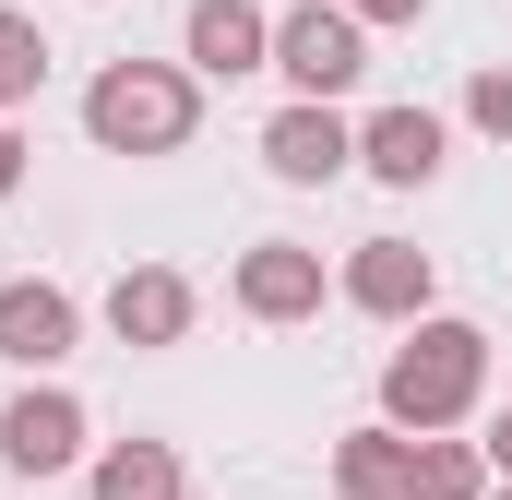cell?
Segmentation results:
<instances>
[{"label": "cell", "instance_id": "cell-1", "mask_svg": "<svg viewBox=\"0 0 512 500\" xmlns=\"http://www.w3.org/2000/svg\"><path fill=\"white\" fill-rule=\"evenodd\" d=\"M477 393H489V334L429 310V322H417V334L382 358V429L441 441V429H465V417H477Z\"/></svg>", "mask_w": 512, "mask_h": 500}, {"label": "cell", "instance_id": "cell-2", "mask_svg": "<svg viewBox=\"0 0 512 500\" xmlns=\"http://www.w3.org/2000/svg\"><path fill=\"white\" fill-rule=\"evenodd\" d=\"M203 120V84L179 72V60H108L96 84H84V131H96V155H179Z\"/></svg>", "mask_w": 512, "mask_h": 500}, {"label": "cell", "instance_id": "cell-3", "mask_svg": "<svg viewBox=\"0 0 512 500\" xmlns=\"http://www.w3.org/2000/svg\"><path fill=\"white\" fill-rule=\"evenodd\" d=\"M274 72L298 84V108H334L370 72V24L334 12V0H298V12H274Z\"/></svg>", "mask_w": 512, "mask_h": 500}, {"label": "cell", "instance_id": "cell-4", "mask_svg": "<svg viewBox=\"0 0 512 500\" xmlns=\"http://www.w3.org/2000/svg\"><path fill=\"white\" fill-rule=\"evenodd\" d=\"M334 298L346 310H370V322H429V298H441V274H429V250L417 239H358L346 250V274H334Z\"/></svg>", "mask_w": 512, "mask_h": 500}, {"label": "cell", "instance_id": "cell-5", "mask_svg": "<svg viewBox=\"0 0 512 500\" xmlns=\"http://www.w3.org/2000/svg\"><path fill=\"white\" fill-rule=\"evenodd\" d=\"M227 298H239L251 322H310V310L334 298V274H322V250H310V239H251V250H239V274H227Z\"/></svg>", "mask_w": 512, "mask_h": 500}, {"label": "cell", "instance_id": "cell-6", "mask_svg": "<svg viewBox=\"0 0 512 500\" xmlns=\"http://www.w3.org/2000/svg\"><path fill=\"white\" fill-rule=\"evenodd\" d=\"M191 274L179 262H131L120 286H108V334H120L131 358H167V346H191Z\"/></svg>", "mask_w": 512, "mask_h": 500}, {"label": "cell", "instance_id": "cell-7", "mask_svg": "<svg viewBox=\"0 0 512 500\" xmlns=\"http://www.w3.org/2000/svg\"><path fill=\"white\" fill-rule=\"evenodd\" d=\"M179 60H191L203 84L274 72V12H262V0H191V24H179Z\"/></svg>", "mask_w": 512, "mask_h": 500}, {"label": "cell", "instance_id": "cell-8", "mask_svg": "<svg viewBox=\"0 0 512 500\" xmlns=\"http://www.w3.org/2000/svg\"><path fill=\"white\" fill-rule=\"evenodd\" d=\"M262 167H274L286 191H334V179L358 167L346 108H274V120H262Z\"/></svg>", "mask_w": 512, "mask_h": 500}, {"label": "cell", "instance_id": "cell-9", "mask_svg": "<svg viewBox=\"0 0 512 500\" xmlns=\"http://www.w3.org/2000/svg\"><path fill=\"white\" fill-rule=\"evenodd\" d=\"M0 465H12V477H60V465H84V405H72L60 381L12 393V405H0Z\"/></svg>", "mask_w": 512, "mask_h": 500}, {"label": "cell", "instance_id": "cell-10", "mask_svg": "<svg viewBox=\"0 0 512 500\" xmlns=\"http://www.w3.org/2000/svg\"><path fill=\"white\" fill-rule=\"evenodd\" d=\"M84 346V310H72V286H48V274H12L0 286V358L12 370H60Z\"/></svg>", "mask_w": 512, "mask_h": 500}, {"label": "cell", "instance_id": "cell-11", "mask_svg": "<svg viewBox=\"0 0 512 500\" xmlns=\"http://www.w3.org/2000/svg\"><path fill=\"white\" fill-rule=\"evenodd\" d=\"M441 155H453L441 108H382V120H358V167H370L382 191H429V179H441Z\"/></svg>", "mask_w": 512, "mask_h": 500}, {"label": "cell", "instance_id": "cell-12", "mask_svg": "<svg viewBox=\"0 0 512 500\" xmlns=\"http://www.w3.org/2000/svg\"><path fill=\"white\" fill-rule=\"evenodd\" d=\"M405 477H417V441L405 429H346L334 441V489L346 500H405Z\"/></svg>", "mask_w": 512, "mask_h": 500}, {"label": "cell", "instance_id": "cell-13", "mask_svg": "<svg viewBox=\"0 0 512 500\" xmlns=\"http://www.w3.org/2000/svg\"><path fill=\"white\" fill-rule=\"evenodd\" d=\"M84 489L96 500H179L191 477H179V441H108V453L84 465Z\"/></svg>", "mask_w": 512, "mask_h": 500}, {"label": "cell", "instance_id": "cell-14", "mask_svg": "<svg viewBox=\"0 0 512 500\" xmlns=\"http://www.w3.org/2000/svg\"><path fill=\"white\" fill-rule=\"evenodd\" d=\"M405 500H489V453L477 441H417V477H405Z\"/></svg>", "mask_w": 512, "mask_h": 500}, {"label": "cell", "instance_id": "cell-15", "mask_svg": "<svg viewBox=\"0 0 512 500\" xmlns=\"http://www.w3.org/2000/svg\"><path fill=\"white\" fill-rule=\"evenodd\" d=\"M36 84H48V36H36V12H0V120H12Z\"/></svg>", "mask_w": 512, "mask_h": 500}, {"label": "cell", "instance_id": "cell-16", "mask_svg": "<svg viewBox=\"0 0 512 500\" xmlns=\"http://www.w3.org/2000/svg\"><path fill=\"white\" fill-rule=\"evenodd\" d=\"M465 120L489 131V143H512V60H489V72L465 84Z\"/></svg>", "mask_w": 512, "mask_h": 500}, {"label": "cell", "instance_id": "cell-17", "mask_svg": "<svg viewBox=\"0 0 512 500\" xmlns=\"http://www.w3.org/2000/svg\"><path fill=\"white\" fill-rule=\"evenodd\" d=\"M334 12H358V24H417L429 0H334Z\"/></svg>", "mask_w": 512, "mask_h": 500}, {"label": "cell", "instance_id": "cell-18", "mask_svg": "<svg viewBox=\"0 0 512 500\" xmlns=\"http://www.w3.org/2000/svg\"><path fill=\"white\" fill-rule=\"evenodd\" d=\"M12 191H24V131L0 120V203H12Z\"/></svg>", "mask_w": 512, "mask_h": 500}, {"label": "cell", "instance_id": "cell-19", "mask_svg": "<svg viewBox=\"0 0 512 500\" xmlns=\"http://www.w3.org/2000/svg\"><path fill=\"white\" fill-rule=\"evenodd\" d=\"M477 453L501 465V489H512V405H501V417H489V441H477Z\"/></svg>", "mask_w": 512, "mask_h": 500}, {"label": "cell", "instance_id": "cell-20", "mask_svg": "<svg viewBox=\"0 0 512 500\" xmlns=\"http://www.w3.org/2000/svg\"><path fill=\"white\" fill-rule=\"evenodd\" d=\"M489 500H512V489H489Z\"/></svg>", "mask_w": 512, "mask_h": 500}]
</instances>
